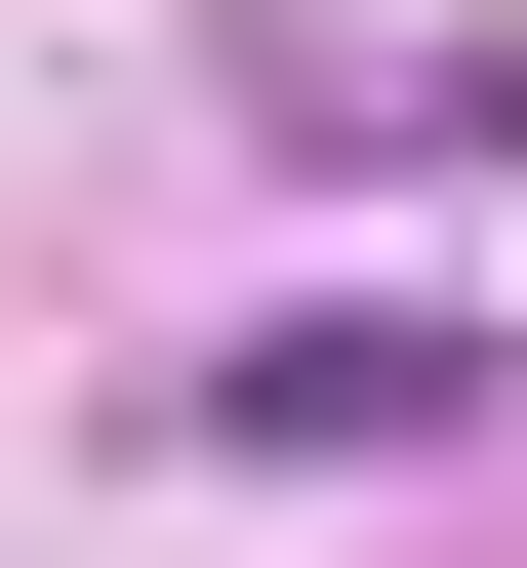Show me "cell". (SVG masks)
<instances>
[{
  "instance_id": "6da1fadb",
  "label": "cell",
  "mask_w": 527,
  "mask_h": 568,
  "mask_svg": "<svg viewBox=\"0 0 527 568\" xmlns=\"http://www.w3.org/2000/svg\"><path fill=\"white\" fill-rule=\"evenodd\" d=\"M203 447H487V325H446V284H325V325H244V366H203Z\"/></svg>"
}]
</instances>
